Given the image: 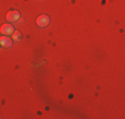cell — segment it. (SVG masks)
<instances>
[{"mask_svg": "<svg viewBox=\"0 0 125 119\" xmlns=\"http://www.w3.org/2000/svg\"><path fill=\"white\" fill-rule=\"evenodd\" d=\"M36 24L40 28H45L47 25L49 24V17L47 15H40V16L36 19Z\"/></svg>", "mask_w": 125, "mask_h": 119, "instance_id": "6da1fadb", "label": "cell"}, {"mask_svg": "<svg viewBox=\"0 0 125 119\" xmlns=\"http://www.w3.org/2000/svg\"><path fill=\"white\" fill-rule=\"evenodd\" d=\"M0 32H1V34H5V36H11L15 32L12 24H3L1 26H0Z\"/></svg>", "mask_w": 125, "mask_h": 119, "instance_id": "7a4b0ae2", "label": "cell"}, {"mask_svg": "<svg viewBox=\"0 0 125 119\" xmlns=\"http://www.w3.org/2000/svg\"><path fill=\"white\" fill-rule=\"evenodd\" d=\"M5 19H7L8 21H11V23L17 21V20L20 19V13H19V11H10L7 15H5Z\"/></svg>", "mask_w": 125, "mask_h": 119, "instance_id": "3957f363", "label": "cell"}, {"mask_svg": "<svg viewBox=\"0 0 125 119\" xmlns=\"http://www.w3.org/2000/svg\"><path fill=\"white\" fill-rule=\"evenodd\" d=\"M12 42H13V40L10 37V36H5V34L0 36V46H3V48H8V46L12 45Z\"/></svg>", "mask_w": 125, "mask_h": 119, "instance_id": "277c9868", "label": "cell"}, {"mask_svg": "<svg viewBox=\"0 0 125 119\" xmlns=\"http://www.w3.org/2000/svg\"><path fill=\"white\" fill-rule=\"evenodd\" d=\"M20 38H21V34H20V32L15 31L13 33H12V40H13V41H19Z\"/></svg>", "mask_w": 125, "mask_h": 119, "instance_id": "5b68a950", "label": "cell"}]
</instances>
